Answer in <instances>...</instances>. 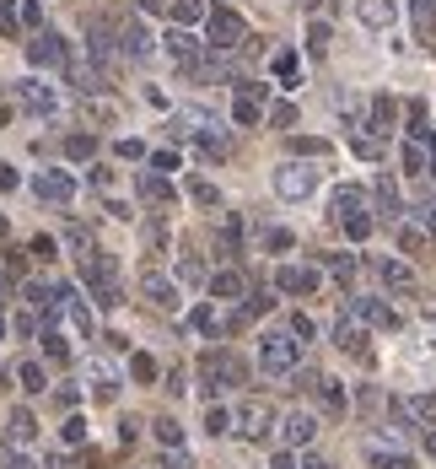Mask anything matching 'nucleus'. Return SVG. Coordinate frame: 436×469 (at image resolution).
Instances as JSON below:
<instances>
[{
    "mask_svg": "<svg viewBox=\"0 0 436 469\" xmlns=\"http://www.w3.org/2000/svg\"><path fill=\"white\" fill-rule=\"evenodd\" d=\"M199 388H205V394H221V388H242V383H248V361L242 356H232V351H205V356H199Z\"/></svg>",
    "mask_w": 436,
    "mask_h": 469,
    "instance_id": "1",
    "label": "nucleus"
},
{
    "mask_svg": "<svg viewBox=\"0 0 436 469\" xmlns=\"http://www.w3.org/2000/svg\"><path fill=\"white\" fill-rule=\"evenodd\" d=\"M259 361H264L269 378H286V372L296 367V340H291L286 329H269L264 340H259Z\"/></svg>",
    "mask_w": 436,
    "mask_h": 469,
    "instance_id": "2",
    "label": "nucleus"
},
{
    "mask_svg": "<svg viewBox=\"0 0 436 469\" xmlns=\"http://www.w3.org/2000/svg\"><path fill=\"white\" fill-rule=\"evenodd\" d=\"M318 189V168H307V162H280L275 168V195L280 200H307Z\"/></svg>",
    "mask_w": 436,
    "mask_h": 469,
    "instance_id": "3",
    "label": "nucleus"
},
{
    "mask_svg": "<svg viewBox=\"0 0 436 469\" xmlns=\"http://www.w3.org/2000/svg\"><path fill=\"white\" fill-rule=\"evenodd\" d=\"M237 432L248 437V443H264V437L275 432V405H269V399H242L237 405Z\"/></svg>",
    "mask_w": 436,
    "mask_h": 469,
    "instance_id": "4",
    "label": "nucleus"
},
{
    "mask_svg": "<svg viewBox=\"0 0 436 469\" xmlns=\"http://www.w3.org/2000/svg\"><path fill=\"white\" fill-rule=\"evenodd\" d=\"M355 22L366 33H388V27L399 22V0H355Z\"/></svg>",
    "mask_w": 436,
    "mask_h": 469,
    "instance_id": "5",
    "label": "nucleus"
},
{
    "mask_svg": "<svg viewBox=\"0 0 436 469\" xmlns=\"http://www.w3.org/2000/svg\"><path fill=\"white\" fill-rule=\"evenodd\" d=\"M210 43H216V49L242 43V16L237 11H210Z\"/></svg>",
    "mask_w": 436,
    "mask_h": 469,
    "instance_id": "6",
    "label": "nucleus"
},
{
    "mask_svg": "<svg viewBox=\"0 0 436 469\" xmlns=\"http://www.w3.org/2000/svg\"><path fill=\"white\" fill-rule=\"evenodd\" d=\"M372 270L383 275L388 292H399V297H410V292H415V270H410V264H399V259H377Z\"/></svg>",
    "mask_w": 436,
    "mask_h": 469,
    "instance_id": "7",
    "label": "nucleus"
},
{
    "mask_svg": "<svg viewBox=\"0 0 436 469\" xmlns=\"http://www.w3.org/2000/svg\"><path fill=\"white\" fill-rule=\"evenodd\" d=\"M259 98H264V81H242L237 103H232V119L237 124H259Z\"/></svg>",
    "mask_w": 436,
    "mask_h": 469,
    "instance_id": "8",
    "label": "nucleus"
},
{
    "mask_svg": "<svg viewBox=\"0 0 436 469\" xmlns=\"http://www.w3.org/2000/svg\"><path fill=\"white\" fill-rule=\"evenodd\" d=\"M318 437V421L307 416V410H291L286 416V448H307Z\"/></svg>",
    "mask_w": 436,
    "mask_h": 469,
    "instance_id": "9",
    "label": "nucleus"
},
{
    "mask_svg": "<svg viewBox=\"0 0 436 469\" xmlns=\"http://www.w3.org/2000/svg\"><path fill=\"white\" fill-rule=\"evenodd\" d=\"M16 98H22L33 113H54V108H60V98H54L43 81H16Z\"/></svg>",
    "mask_w": 436,
    "mask_h": 469,
    "instance_id": "10",
    "label": "nucleus"
},
{
    "mask_svg": "<svg viewBox=\"0 0 436 469\" xmlns=\"http://www.w3.org/2000/svg\"><path fill=\"white\" fill-rule=\"evenodd\" d=\"M355 319L361 324H377V329H393V308H388V302H377V297H355Z\"/></svg>",
    "mask_w": 436,
    "mask_h": 469,
    "instance_id": "11",
    "label": "nucleus"
},
{
    "mask_svg": "<svg viewBox=\"0 0 436 469\" xmlns=\"http://www.w3.org/2000/svg\"><path fill=\"white\" fill-rule=\"evenodd\" d=\"M410 22H415V38H420V43H436V6L431 0H410Z\"/></svg>",
    "mask_w": 436,
    "mask_h": 469,
    "instance_id": "12",
    "label": "nucleus"
},
{
    "mask_svg": "<svg viewBox=\"0 0 436 469\" xmlns=\"http://www.w3.org/2000/svg\"><path fill=\"white\" fill-rule=\"evenodd\" d=\"M27 60L33 65H60L65 60V43L54 33H43V38H33V43H27Z\"/></svg>",
    "mask_w": 436,
    "mask_h": 469,
    "instance_id": "13",
    "label": "nucleus"
},
{
    "mask_svg": "<svg viewBox=\"0 0 436 469\" xmlns=\"http://www.w3.org/2000/svg\"><path fill=\"white\" fill-rule=\"evenodd\" d=\"M280 292H318V270H302V264H286V270L275 275Z\"/></svg>",
    "mask_w": 436,
    "mask_h": 469,
    "instance_id": "14",
    "label": "nucleus"
},
{
    "mask_svg": "<svg viewBox=\"0 0 436 469\" xmlns=\"http://www.w3.org/2000/svg\"><path fill=\"white\" fill-rule=\"evenodd\" d=\"M145 302H151V308H178V292H172V281H162V275H145Z\"/></svg>",
    "mask_w": 436,
    "mask_h": 469,
    "instance_id": "15",
    "label": "nucleus"
},
{
    "mask_svg": "<svg viewBox=\"0 0 436 469\" xmlns=\"http://www.w3.org/2000/svg\"><path fill=\"white\" fill-rule=\"evenodd\" d=\"M372 195H377V205H383V216H399V189H393V178H388V173H377L372 178Z\"/></svg>",
    "mask_w": 436,
    "mask_h": 469,
    "instance_id": "16",
    "label": "nucleus"
},
{
    "mask_svg": "<svg viewBox=\"0 0 436 469\" xmlns=\"http://www.w3.org/2000/svg\"><path fill=\"white\" fill-rule=\"evenodd\" d=\"M404 416H410V421H420L425 432H431V426H436V394H415L410 405H404Z\"/></svg>",
    "mask_w": 436,
    "mask_h": 469,
    "instance_id": "17",
    "label": "nucleus"
},
{
    "mask_svg": "<svg viewBox=\"0 0 436 469\" xmlns=\"http://www.w3.org/2000/svg\"><path fill=\"white\" fill-rule=\"evenodd\" d=\"M313 394H318V405H323L328 416H345V388H339L334 378H328V383L318 378V388H313Z\"/></svg>",
    "mask_w": 436,
    "mask_h": 469,
    "instance_id": "18",
    "label": "nucleus"
},
{
    "mask_svg": "<svg viewBox=\"0 0 436 469\" xmlns=\"http://www.w3.org/2000/svg\"><path fill=\"white\" fill-rule=\"evenodd\" d=\"M328 38H334V27H328V22H313V27H307V54H313V60H323V54H328Z\"/></svg>",
    "mask_w": 436,
    "mask_h": 469,
    "instance_id": "19",
    "label": "nucleus"
},
{
    "mask_svg": "<svg viewBox=\"0 0 436 469\" xmlns=\"http://www.w3.org/2000/svg\"><path fill=\"white\" fill-rule=\"evenodd\" d=\"M38 195H43V200H71V178H65V173H43V178H38Z\"/></svg>",
    "mask_w": 436,
    "mask_h": 469,
    "instance_id": "20",
    "label": "nucleus"
},
{
    "mask_svg": "<svg viewBox=\"0 0 436 469\" xmlns=\"http://www.w3.org/2000/svg\"><path fill=\"white\" fill-rule=\"evenodd\" d=\"M328 275H334V281L351 292V281H355V259H351V254H328Z\"/></svg>",
    "mask_w": 436,
    "mask_h": 469,
    "instance_id": "21",
    "label": "nucleus"
},
{
    "mask_svg": "<svg viewBox=\"0 0 436 469\" xmlns=\"http://www.w3.org/2000/svg\"><path fill=\"white\" fill-rule=\"evenodd\" d=\"M151 49V38H145L140 22H124V54H145Z\"/></svg>",
    "mask_w": 436,
    "mask_h": 469,
    "instance_id": "22",
    "label": "nucleus"
},
{
    "mask_svg": "<svg viewBox=\"0 0 436 469\" xmlns=\"http://www.w3.org/2000/svg\"><path fill=\"white\" fill-rule=\"evenodd\" d=\"M366 453H372V469H415L404 453H383V448H372V443H366Z\"/></svg>",
    "mask_w": 436,
    "mask_h": 469,
    "instance_id": "23",
    "label": "nucleus"
},
{
    "mask_svg": "<svg viewBox=\"0 0 436 469\" xmlns=\"http://www.w3.org/2000/svg\"><path fill=\"white\" fill-rule=\"evenodd\" d=\"M189 200H194V205H221L216 184H205V178H189Z\"/></svg>",
    "mask_w": 436,
    "mask_h": 469,
    "instance_id": "24",
    "label": "nucleus"
},
{
    "mask_svg": "<svg viewBox=\"0 0 436 469\" xmlns=\"http://www.w3.org/2000/svg\"><path fill=\"white\" fill-rule=\"evenodd\" d=\"M167 49L178 54V60H194V54H199V43H194V38H189V33L178 27V33H167Z\"/></svg>",
    "mask_w": 436,
    "mask_h": 469,
    "instance_id": "25",
    "label": "nucleus"
},
{
    "mask_svg": "<svg viewBox=\"0 0 436 469\" xmlns=\"http://www.w3.org/2000/svg\"><path fill=\"white\" fill-rule=\"evenodd\" d=\"M178 275H183L189 286H199V281H205V259H194V254H183V259H178Z\"/></svg>",
    "mask_w": 436,
    "mask_h": 469,
    "instance_id": "26",
    "label": "nucleus"
},
{
    "mask_svg": "<svg viewBox=\"0 0 436 469\" xmlns=\"http://www.w3.org/2000/svg\"><path fill=\"white\" fill-rule=\"evenodd\" d=\"M172 16H178V22H199V16H205V0H172Z\"/></svg>",
    "mask_w": 436,
    "mask_h": 469,
    "instance_id": "27",
    "label": "nucleus"
},
{
    "mask_svg": "<svg viewBox=\"0 0 436 469\" xmlns=\"http://www.w3.org/2000/svg\"><path fill=\"white\" fill-rule=\"evenodd\" d=\"M345 232H351L355 243H361V237H372V216H361V210H351V216H345Z\"/></svg>",
    "mask_w": 436,
    "mask_h": 469,
    "instance_id": "28",
    "label": "nucleus"
},
{
    "mask_svg": "<svg viewBox=\"0 0 436 469\" xmlns=\"http://www.w3.org/2000/svg\"><path fill=\"white\" fill-rule=\"evenodd\" d=\"M210 292H216V297H237V292H242V275H232V270L216 275V281H210Z\"/></svg>",
    "mask_w": 436,
    "mask_h": 469,
    "instance_id": "29",
    "label": "nucleus"
},
{
    "mask_svg": "<svg viewBox=\"0 0 436 469\" xmlns=\"http://www.w3.org/2000/svg\"><path fill=\"white\" fill-rule=\"evenodd\" d=\"M334 205H339V210H345V216H351V210H355V205H361V189H355V184H345V189H334Z\"/></svg>",
    "mask_w": 436,
    "mask_h": 469,
    "instance_id": "30",
    "label": "nucleus"
},
{
    "mask_svg": "<svg viewBox=\"0 0 436 469\" xmlns=\"http://www.w3.org/2000/svg\"><path fill=\"white\" fill-rule=\"evenodd\" d=\"M269 124H275V130H291V124H296V103H275Z\"/></svg>",
    "mask_w": 436,
    "mask_h": 469,
    "instance_id": "31",
    "label": "nucleus"
},
{
    "mask_svg": "<svg viewBox=\"0 0 436 469\" xmlns=\"http://www.w3.org/2000/svg\"><path fill=\"white\" fill-rule=\"evenodd\" d=\"M399 248H404V254H420V248H425V232H415V227H399Z\"/></svg>",
    "mask_w": 436,
    "mask_h": 469,
    "instance_id": "32",
    "label": "nucleus"
},
{
    "mask_svg": "<svg viewBox=\"0 0 436 469\" xmlns=\"http://www.w3.org/2000/svg\"><path fill=\"white\" fill-rule=\"evenodd\" d=\"M227 426H232V416H227V410H205V432H210V437H221Z\"/></svg>",
    "mask_w": 436,
    "mask_h": 469,
    "instance_id": "33",
    "label": "nucleus"
},
{
    "mask_svg": "<svg viewBox=\"0 0 436 469\" xmlns=\"http://www.w3.org/2000/svg\"><path fill=\"white\" fill-rule=\"evenodd\" d=\"M140 195L145 200H172V189L162 184V178H140Z\"/></svg>",
    "mask_w": 436,
    "mask_h": 469,
    "instance_id": "34",
    "label": "nucleus"
},
{
    "mask_svg": "<svg viewBox=\"0 0 436 469\" xmlns=\"http://www.w3.org/2000/svg\"><path fill=\"white\" fill-rule=\"evenodd\" d=\"M33 432H38V421L27 416V410H16L11 416V437H33Z\"/></svg>",
    "mask_w": 436,
    "mask_h": 469,
    "instance_id": "35",
    "label": "nucleus"
},
{
    "mask_svg": "<svg viewBox=\"0 0 436 469\" xmlns=\"http://www.w3.org/2000/svg\"><path fill=\"white\" fill-rule=\"evenodd\" d=\"M157 437H162V443H167V448H178V443H183L178 421H157Z\"/></svg>",
    "mask_w": 436,
    "mask_h": 469,
    "instance_id": "36",
    "label": "nucleus"
},
{
    "mask_svg": "<svg viewBox=\"0 0 436 469\" xmlns=\"http://www.w3.org/2000/svg\"><path fill=\"white\" fill-rule=\"evenodd\" d=\"M275 76H280V81H291V76H296V54L280 49V54H275Z\"/></svg>",
    "mask_w": 436,
    "mask_h": 469,
    "instance_id": "37",
    "label": "nucleus"
},
{
    "mask_svg": "<svg viewBox=\"0 0 436 469\" xmlns=\"http://www.w3.org/2000/svg\"><path fill=\"white\" fill-rule=\"evenodd\" d=\"M372 119H377V130H388V119H393V98H377L372 103Z\"/></svg>",
    "mask_w": 436,
    "mask_h": 469,
    "instance_id": "38",
    "label": "nucleus"
},
{
    "mask_svg": "<svg viewBox=\"0 0 436 469\" xmlns=\"http://www.w3.org/2000/svg\"><path fill=\"white\" fill-rule=\"evenodd\" d=\"M404 168L420 173V168H425V146H415V140H410V146H404Z\"/></svg>",
    "mask_w": 436,
    "mask_h": 469,
    "instance_id": "39",
    "label": "nucleus"
},
{
    "mask_svg": "<svg viewBox=\"0 0 436 469\" xmlns=\"http://www.w3.org/2000/svg\"><path fill=\"white\" fill-rule=\"evenodd\" d=\"M291 334H296V340H313V319H307V313H291Z\"/></svg>",
    "mask_w": 436,
    "mask_h": 469,
    "instance_id": "40",
    "label": "nucleus"
},
{
    "mask_svg": "<svg viewBox=\"0 0 436 469\" xmlns=\"http://www.w3.org/2000/svg\"><path fill=\"white\" fill-rule=\"evenodd\" d=\"M130 367H135V378H140V383H151V378H157V361H151V356H135Z\"/></svg>",
    "mask_w": 436,
    "mask_h": 469,
    "instance_id": "41",
    "label": "nucleus"
},
{
    "mask_svg": "<svg viewBox=\"0 0 436 469\" xmlns=\"http://www.w3.org/2000/svg\"><path fill=\"white\" fill-rule=\"evenodd\" d=\"M22 388H27V394H38V388H43V372H38L33 361H27V367H22Z\"/></svg>",
    "mask_w": 436,
    "mask_h": 469,
    "instance_id": "42",
    "label": "nucleus"
},
{
    "mask_svg": "<svg viewBox=\"0 0 436 469\" xmlns=\"http://www.w3.org/2000/svg\"><path fill=\"white\" fill-rule=\"evenodd\" d=\"M0 33H6V38L16 33V11H11V0H0Z\"/></svg>",
    "mask_w": 436,
    "mask_h": 469,
    "instance_id": "43",
    "label": "nucleus"
},
{
    "mask_svg": "<svg viewBox=\"0 0 436 469\" xmlns=\"http://www.w3.org/2000/svg\"><path fill=\"white\" fill-rule=\"evenodd\" d=\"M65 151H71V157L81 162V157H92V140H86V135H76V140H71V146H65Z\"/></svg>",
    "mask_w": 436,
    "mask_h": 469,
    "instance_id": "44",
    "label": "nucleus"
},
{
    "mask_svg": "<svg viewBox=\"0 0 436 469\" xmlns=\"http://www.w3.org/2000/svg\"><path fill=\"white\" fill-rule=\"evenodd\" d=\"M264 243H269V248H275V254H286V248H291V232H280V227H275V232H269V237H264Z\"/></svg>",
    "mask_w": 436,
    "mask_h": 469,
    "instance_id": "45",
    "label": "nucleus"
},
{
    "mask_svg": "<svg viewBox=\"0 0 436 469\" xmlns=\"http://www.w3.org/2000/svg\"><path fill=\"white\" fill-rule=\"evenodd\" d=\"M81 437H86V426L71 416V421H65V443H81Z\"/></svg>",
    "mask_w": 436,
    "mask_h": 469,
    "instance_id": "46",
    "label": "nucleus"
},
{
    "mask_svg": "<svg viewBox=\"0 0 436 469\" xmlns=\"http://www.w3.org/2000/svg\"><path fill=\"white\" fill-rule=\"evenodd\" d=\"M269 469H296V458H291V448H286V453H275V464H269Z\"/></svg>",
    "mask_w": 436,
    "mask_h": 469,
    "instance_id": "47",
    "label": "nucleus"
},
{
    "mask_svg": "<svg viewBox=\"0 0 436 469\" xmlns=\"http://www.w3.org/2000/svg\"><path fill=\"white\" fill-rule=\"evenodd\" d=\"M11 184H16V173H11V168H0V195H6Z\"/></svg>",
    "mask_w": 436,
    "mask_h": 469,
    "instance_id": "48",
    "label": "nucleus"
},
{
    "mask_svg": "<svg viewBox=\"0 0 436 469\" xmlns=\"http://www.w3.org/2000/svg\"><path fill=\"white\" fill-rule=\"evenodd\" d=\"M162 469H189V458H178V453H172V458H162Z\"/></svg>",
    "mask_w": 436,
    "mask_h": 469,
    "instance_id": "49",
    "label": "nucleus"
},
{
    "mask_svg": "<svg viewBox=\"0 0 436 469\" xmlns=\"http://www.w3.org/2000/svg\"><path fill=\"white\" fill-rule=\"evenodd\" d=\"M425 453L436 458V426H431V432H425Z\"/></svg>",
    "mask_w": 436,
    "mask_h": 469,
    "instance_id": "50",
    "label": "nucleus"
},
{
    "mask_svg": "<svg viewBox=\"0 0 436 469\" xmlns=\"http://www.w3.org/2000/svg\"><path fill=\"white\" fill-rule=\"evenodd\" d=\"M302 469H334V464H328V458H307Z\"/></svg>",
    "mask_w": 436,
    "mask_h": 469,
    "instance_id": "51",
    "label": "nucleus"
},
{
    "mask_svg": "<svg viewBox=\"0 0 436 469\" xmlns=\"http://www.w3.org/2000/svg\"><path fill=\"white\" fill-rule=\"evenodd\" d=\"M431 232H436V210H431Z\"/></svg>",
    "mask_w": 436,
    "mask_h": 469,
    "instance_id": "52",
    "label": "nucleus"
},
{
    "mask_svg": "<svg viewBox=\"0 0 436 469\" xmlns=\"http://www.w3.org/2000/svg\"><path fill=\"white\" fill-rule=\"evenodd\" d=\"M0 388H6V372H0Z\"/></svg>",
    "mask_w": 436,
    "mask_h": 469,
    "instance_id": "53",
    "label": "nucleus"
},
{
    "mask_svg": "<svg viewBox=\"0 0 436 469\" xmlns=\"http://www.w3.org/2000/svg\"><path fill=\"white\" fill-rule=\"evenodd\" d=\"M307 6H318V0H307Z\"/></svg>",
    "mask_w": 436,
    "mask_h": 469,
    "instance_id": "54",
    "label": "nucleus"
},
{
    "mask_svg": "<svg viewBox=\"0 0 436 469\" xmlns=\"http://www.w3.org/2000/svg\"><path fill=\"white\" fill-rule=\"evenodd\" d=\"M431 151H436V140H431Z\"/></svg>",
    "mask_w": 436,
    "mask_h": 469,
    "instance_id": "55",
    "label": "nucleus"
}]
</instances>
